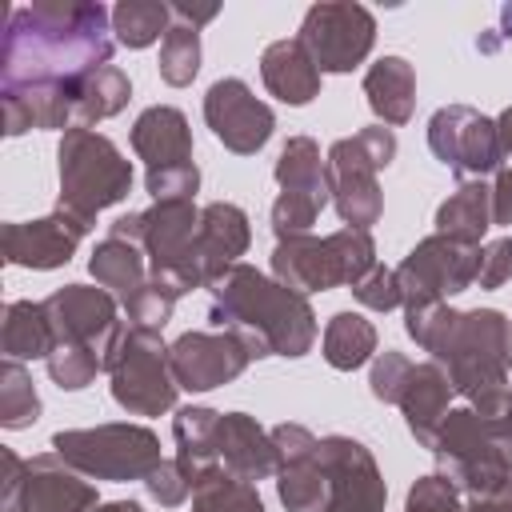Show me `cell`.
<instances>
[{
    "label": "cell",
    "instance_id": "cell-1",
    "mask_svg": "<svg viewBox=\"0 0 512 512\" xmlns=\"http://www.w3.org/2000/svg\"><path fill=\"white\" fill-rule=\"evenodd\" d=\"M160 20H164V12H160V8H136V4L120 8V28H124V36L132 32V44L148 40V32H156V28H160Z\"/></svg>",
    "mask_w": 512,
    "mask_h": 512
}]
</instances>
